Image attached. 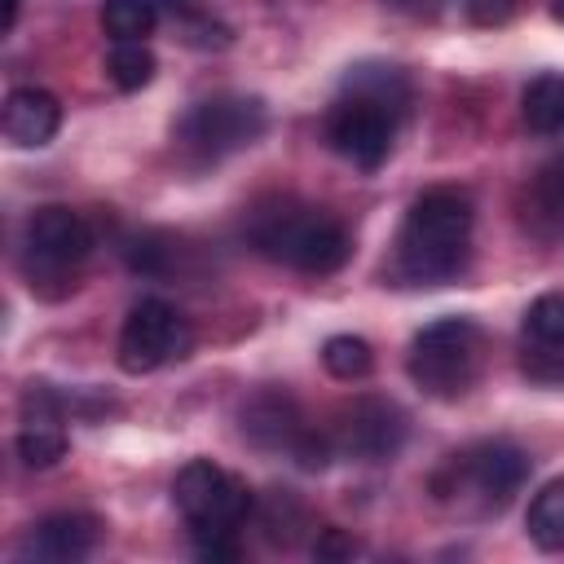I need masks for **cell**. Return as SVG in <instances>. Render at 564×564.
Masks as SVG:
<instances>
[{"label": "cell", "mask_w": 564, "mask_h": 564, "mask_svg": "<svg viewBox=\"0 0 564 564\" xmlns=\"http://www.w3.org/2000/svg\"><path fill=\"white\" fill-rule=\"evenodd\" d=\"M467 242H471V198L449 185L427 189L410 203L401 220L392 273L410 286L449 282L467 264Z\"/></svg>", "instance_id": "cell-1"}, {"label": "cell", "mask_w": 564, "mask_h": 564, "mask_svg": "<svg viewBox=\"0 0 564 564\" xmlns=\"http://www.w3.org/2000/svg\"><path fill=\"white\" fill-rule=\"evenodd\" d=\"M172 502L194 533V551L212 564L242 555V520L251 511V489L242 476L225 471L212 458H189L172 480Z\"/></svg>", "instance_id": "cell-2"}, {"label": "cell", "mask_w": 564, "mask_h": 564, "mask_svg": "<svg viewBox=\"0 0 564 564\" xmlns=\"http://www.w3.org/2000/svg\"><path fill=\"white\" fill-rule=\"evenodd\" d=\"M251 242L269 256V260H282L300 273H335L348 251H352V238L348 229L322 212V207H304V203H291V198H273L264 207L251 212Z\"/></svg>", "instance_id": "cell-3"}, {"label": "cell", "mask_w": 564, "mask_h": 564, "mask_svg": "<svg viewBox=\"0 0 564 564\" xmlns=\"http://www.w3.org/2000/svg\"><path fill=\"white\" fill-rule=\"evenodd\" d=\"M529 476V454L511 441H476L445 458V467L432 476L436 502L467 511V516H494L502 511Z\"/></svg>", "instance_id": "cell-4"}, {"label": "cell", "mask_w": 564, "mask_h": 564, "mask_svg": "<svg viewBox=\"0 0 564 564\" xmlns=\"http://www.w3.org/2000/svg\"><path fill=\"white\" fill-rule=\"evenodd\" d=\"M480 361H485V335L471 317H436L410 344V379L436 401L463 397L476 383Z\"/></svg>", "instance_id": "cell-5"}, {"label": "cell", "mask_w": 564, "mask_h": 564, "mask_svg": "<svg viewBox=\"0 0 564 564\" xmlns=\"http://www.w3.org/2000/svg\"><path fill=\"white\" fill-rule=\"evenodd\" d=\"M269 128V110L260 97L247 93H216L198 106H189L176 123V141L198 159H225L247 145H256Z\"/></svg>", "instance_id": "cell-6"}, {"label": "cell", "mask_w": 564, "mask_h": 564, "mask_svg": "<svg viewBox=\"0 0 564 564\" xmlns=\"http://www.w3.org/2000/svg\"><path fill=\"white\" fill-rule=\"evenodd\" d=\"M189 352V322L167 300H141L128 308L119 330V366L128 375H150L172 357Z\"/></svg>", "instance_id": "cell-7"}, {"label": "cell", "mask_w": 564, "mask_h": 564, "mask_svg": "<svg viewBox=\"0 0 564 564\" xmlns=\"http://www.w3.org/2000/svg\"><path fill=\"white\" fill-rule=\"evenodd\" d=\"M22 247H26L31 278H66L93 251V229L79 212L62 207V203H48V207H35L26 216Z\"/></svg>", "instance_id": "cell-8"}, {"label": "cell", "mask_w": 564, "mask_h": 564, "mask_svg": "<svg viewBox=\"0 0 564 564\" xmlns=\"http://www.w3.org/2000/svg\"><path fill=\"white\" fill-rule=\"evenodd\" d=\"M330 441L348 458L388 463V458H397V449L405 441V414L383 397H357L352 405L339 410V423H335Z\"/></svg>", "instance_id": "cell-9"}, {"label": "cell", "mask_w": 564, "mask_h": 564, "mask_svg": "<svg viewBox=\"0 0 564 564\" xmlns=\"http://www.w3.org/2000/svg\"><path fill=\"white\" fill-rule=\"evenodd\" d=\"M326 137L330 145L352 163V167H366L375 172L388 150H392V115L379 110L375 101H361V97H344L330 106L326 115Z\"/></svg>", "instance_id": "cell-10"}, {"label": "cell", "mask_w": 564, "mask_h": 564, "mask_svg": "<svg viewBox=\"0 0 564 564\" xmlns=\"http://www.w3.org/2000/svg\"><path fill=\"white\" fill-rule=\"evenodd\" d=\"M66 454V432H62V401L44 388L31 383L22 397V432H18V458L26 467H53Z\"/></svg>", "instance_id": "cell-11"}, {"label": "cell", "mask_w": 564, "mask_h": 564, "mask_svg": "<svg viewBox=\"0 0 564 564\" xmlns=\"http://www.w3.org/2000/svg\"><path fill=\"white\" fill-rule=\"evenodd\" d=\"M101 538V520L88 516V511H53L44 516L26 542H22V555L31 560H48V564H70V560H84Z\"/></svg>", "instance_id": "cell-12"}, {"label": "cell", "mask_w": 564, "mask_h": 564, "mask_svg": "<svg viewBox=\"0 0 564 564\" xmlns=\"http://www.w3.org/2000/svg\"><path fill=\"white\" fill-rule=\"evenodd\" d=\"M0 128L13 145L22 150H35V145H48L62 128V101L48 93V88H13L4 97V110H0Z\"/></svg>", "instance_id": "cell-13"}, {"label": "cell", "mask_w": 564, "mask_h": 564, "mask_svg": "<svg viewBox=\"0 0 564 564\" xmlns=\"http://www.w3.org/2000/svg\"><path fill=\"white\" fill-rule=\"evenodd\" d=\"M242 436H251L260 449H286L291 454L295 441L304 436V419L286 392L269 388L242 405Z\"/></svg>", "instance_id": "cell-14"}, {"label": "cell", "mask_w": 564, "mask_h": 564, "mask_svg": "<svg viewBox=\"0 0 564 564\" xmlns=\"http://www.w3.org/2000/svg\"><path fill=\"white\" fill-rule=\"evenodd\" d=\"M524 220H529V229L542 234V238L564 234V154L546 159V163L533 172V181H529V189H524Z\"/></svg>", "instance_id": "cell-15"}, {"label": "cell", "mask_w": 564, "mask_h": 564, "mask_svg": "<svg viewBox=\"0 0 564 564\" xmlns=\"http://www.w3.org/2000/svg\"><path fill=\"white\" fill-rule=\"evenodd\" d=\"M344 97H361V101H375L379 110H388L392 119L410 106V79L405 70L397 66H383V62H361L344 75Z\"/></svg>", "instance_id": "cell-16"}, {"label": "cell", "mask_w": 564, "mask_h": 564, "mask_svg": "<svg viewBox=\"0 0 564 564\" xmlns=\"http://www.w3.org/2000/svg\"><path fill=\"white\" fill-rule=\"evenodd\" d=\"M520 115L533 132H560L564 128V75L560 70H542L529 79L524 97H520Z\"/></svg>", "instance_id": "cell-17"}, {"label": "cell", "mask_w": 564, "mask_h": 564, "mask_svg": "<svg viewBox=\"0 0 564 564\" xmlns=\"http://www.w3.org/2000/svg\"><path fill=\"white\" fill-rule=\"evenodd\" d=\"M524 529L533 538V546L542 551H564V480H551L533 494Z\"/></svg>", "instance_id": "cell-18"}, {"label": "cell", "mask_w": 564, "mask_h": 564, "mask_svg": "<svg viewBox=\"0 0 564 564\" xmlns=\"http://www.w3.org/2000/svg\"><path fill=\"white\" fill-rule=\"evenodd\" d=\"M154 4L150 0H106L101 4V26L115 44H132V40H150L154 35Z\"/></svg>", "instance_id": "cell-19"}, {"label": "cell", "mask_w": 564, "mask_h": 564, "mask_svg": "<svg viewBox=\"0 0 564 564\" xmlns=\"http://www.w3.org/2000/svg\"><path fill=\"white\" fill-rule=\"evenodd\" d=\"M154 70H159V62H154V53L145 48V40L115 44V48H110V57H106V75H110V84H115V88H123V93L145 88V84L154 79Z\"/></svg>", "instance_id": "cell-20"}, {"label": "cell", "mask_w": 564, "mask_h": 564, "mask_svg": "<svg viewBox=\"0 0 564 564\" xmlns=\"http://www.w3.org/2000/svg\"><path fill=\"white\" fill-rule=\"evenodd\" d=\"M322 366H326L335 379L352 383V379H366V375H370L375 352H370V344H366L361 335H330V339L322 344Z\"/></svg>", "instance_id": "cell-21"}, {"label": "cell", "mask_w": 564, "mask_h": 564, "mask_svg": "<svg viewBox=\"0 0 564 564\" xmlns=\"http://www.w3.org/2000/svg\"><path fill=\"white\" fill-rule=\"evenodd\" d=\"M524 335L542 348H564V291H546L529 304Z\"/></svg>", "instance_id": "cell-22"}, {"label": "cell", "mask_w": 564, "mask_h": 564, "mask_svg": "<svg viewBox=\"0 0 564 564\" xmlns=\"http://www.w3.org/2000/svg\"><path fill=\"white\" fill-rule=\"evenodd\" d=\"M260 520H264V533H269L273 542H282V546H291V542L304 533V507H300L295 498L286 502V489L269 498V507L260 511Z\"/></svg>", "instance_id": "cell-23"}, {"label": "cell", "mask_w": 564, "mask_h": 564, "mask_svg": "<svg viewBox=\"0 0 564 564\" xmlns=\"http://www.w3.org/2000/svg\"><path fill=\"white\" fill-rule=\"evenodd\" d=\"M352 551H357V542H352V538H344L339 529H322V538H317V555L335 560V555H352Z\"/></svg>", "instance_id": "cell-24"}, {"label": "cell", "mask_w": 564, "mask_h": 564, "mask_svg": "<svg viewBox=\"0 0 564 564\" xmlns=\"http://www.w3.org/2000/svg\"><path fill=\"white\" fill-rule=\"evenodd\" d=\"M511 9H516V0H476L471 4V18L476 22H507Z\"/></svg>", "instance_id": "cell-25"}, {"label": "cell", "mask_w": 564, "mask_h": 564, "mask_svg": "<svg viewBox=\"0 0 564 564\" xmlns=\"http://www.w3.org/2000/svg\"><path fill=\"white\" fill-rule=\"evenodd\" d=\"M18 22V0H4V18H0V31H13Z\"/></svg>", "instance_id": "cell-26"}, {"label": "cell", "mask_w": 564, "mask_h": 564, "mask_svg": "<svg viewBox=\"0 0 564 564\" xmlns=\"http://www.w3.org/2000/svg\"><path fill=\"white\" fill-rule=\"evenodd\" d=\"M555 18H564V0H555Z\"/></svg>", "instance_id": "cell-27"}]
</instances>
